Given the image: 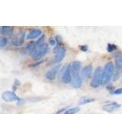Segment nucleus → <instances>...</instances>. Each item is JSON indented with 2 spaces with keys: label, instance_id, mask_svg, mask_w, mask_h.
<instances>
[{
  "label": "nucleus",
  "instance_id": "f257e3e1",
  "mask_svg": "<svg viewBox=\"0 0 122 114\" xmlns=\"http://www.w3.org/2000/svg\"><path fill=\"white\" fill-rule=\"evenodd\" d=\"M102 70L100 67H97L96 69L95 70L93 77L92 79V82L90 85L93 88H96V87H99V85H102Z\"/></svg>",
  "mask_w": 122,
  "mask_h": 114
},
{
  "label": "nucleus",
  "instance_id": "f03ea898",
  "mask_svg": "<svg viewBox=\"0 0 122 114\" xmlns=\"http://www.w3.org/2000/svg\"><path fill=\"white\" fill-rule=\"evenodd\" d=\"M1 98L5 102H14V101L21 102L22 100V99L18 97L17 95L15 94V91H11V90L4 91L2 94Z\"/></svg>",
  "mask_w": 122,
  "mask_h": 114
},
{
  "label": "nucleus",
  "instance_id": "7ed1b4c3",
  "mask_svg": "<svg viewBox=\"0 0 122 114\" xmlns=\"http://www.w3.org/2000/svg\"><path fill=\"white\" fill-rule=\"evenodd\" d=\"M47 50H48V46H47V44L44 43L43 45L40 46V47H38V49H36V50L32 53L33 58L34 59H41L42 57H43L46 54V53H47Z\"/></svg>",
  "mask_w": 122,
  "mask_h": 114
},
{
  "label": "nucleus",
  "instance_id": "20e7f679",
  "mask_svg": "<svg viewBox=\"0 0 122 114\" xmlns=\"http://www.w3.org/2000/svg\"><path fill=\"white\" fill-rule=\"evenodd\" d=\"M61 67V64H56L53 66L52 68H51L49 71H47L45 74L46 78H47L50 81H53L56 78V74L58 73L60 68Z\"/></svg>",
  "mask_w": 122,
  "mask_h": 114
},
{
  "label": "nucleus",
  "instance_id": "39448f33",
  "mask_svg": "<svg viewBox=\"0 0 122 114\" xmlns=\"http://www.w3.org/2000/svg\"><path fill=\"white\" fill-rule=\"evenodd\" d=\"M71 65H68V66L65 68L63 71V73L62 75V81L64 84H69L72 82V77L71 75Z\"/></svg>",
  "mask_w": 122,
  "mask_h": 114
},
{
  "label": "nucleus",
  "instance_id": "423d86ee",
  "mask_svg": "<svg viewBox=\"0 0 122 114\" xmlns=\"http://www.w3.org/2000/svg\"><path fill=\"white\" fill-rule=\"evenodd\" d=\"M121 106L120 104H117L116 102H112L109 103L108 104H105V106H103V110H105V112L108 113H112L114 110H116L117 109H119Z\"/></svg>",
  "mask_w": 122,
  "mask_h": 114
},
{
  "label": "nucleus",
  "instance_id": "0eeeda50",
  "mask_svg": "<svg viewBox=\"0 0 122 114\" xmlns=\"http://www.w3.org/2000/svg\"><path fill=\"white\" fill-rule=\"evenodd\" d=\"M65 55H66V49L63 47H60L55 52V56H54L55 62H60L65 57Z\"/></svg>",
  "mask_w": 122,
  "mask_h": 114
},
{
  "label": "nucleus",
  "instance_id": "6e6552de",
  "mask_svg": "<svg viewBox=\"0 0 122 114\" xmlns=\"http://www.w3.org/2000/svg\"><path fill=\"white\" fill-rule=\"evenodd\" d=\"M25 31H21V33L19 34V37H17V38H15L12 40H11V43H12L14 46L15 47H19V46H21L23 42H24V40H25Z\"/></svg>",
  "mask_w": 122,
  "mask_h": 114
},
{
  "label": "nucleus",
  "instance_id": "1a4fd4ad",
  "mask_svg": "<svg viewBox=\"0 0 122 114\" xmlns=\"http://www.w3.org/2000/svg\"><path fill=\"white\" fill-rule=\"evenodd\" d=\"M72 86L75 88H79L82 86V78L79 73L72 75Z\"/></svg>",
  "mask_w": 122,
  "mask_h": 114
},
{
  "label": "nucleus",
  "instance_id": "9d476101",
  "mask_svg": "<svg viewBox=\"0 0 122 114\" xmlns=\"http://www.w3.org/2000/svg\"><path fill=\"white\" fill-rule=\"evenodd\" d=\"M42 34V31L39 29H33L28 33L27 35V39L28 40H33L39 37Z\"/></svg>",
  "mask_w": 122,
  "mask_h": 114
},
{
  "label": "nucleus",
  "instance_id": "9b49d317",
  "mask_svg": "<svg viewBox=\"0 0 122 114\" xmlns=\"http://www.w3.org/2000/svg\"><path fill=\"white\" fill-rule=\"evenodd\" d=\"M92 66L91 65H88V66H86L82 68V76L83 78H88L90 77V75L92 73Z\"/></svg>",
  "mask_w": 122,
  "mask_h": 114
},
{
  "label": "nucleus",
  "instance_id": "f8f14e48",
  "mask_svg": "<svg viewBox=\"0 0 122 114\" xmlns=\"http://www.w3.org/2000/svg\"><path fill=\"white\" fill-rule=\"evenodd\" d=\"M81 68V62L79 61H74L71 64V72L72 74H78Z\"/></svg>",
  "mask_w": 122,
  "mask_h": 114
},
{
  "label": "nucleus",
  "instance_id": "ddd939ff",
  "mask_svg": "<svg viewBox=\"0 0 122 114\" xmlns=\"http://www.w3.org/2000/svg\"><path fill=\"white\" fill-rule=\"evenodd\" d=\"M114 65L112 62H109L107 63L105 66V68H104V72L107 73L108 75L112 76L113 73H114Z\"/></svg>",
  "mask_w": 122,
  "mask_h": 114
},
{
  "label": "nucleus",
  "instance_id": "4468645a",
  "mask_svg": "<svg viewBox=\"0 0 122 114\" xmlns=\"http://www.w3.org/2000/svg\"><path fill=\"white\" fill-rule=\"evenodd\" d=\"M1 32L4 35H11L13 33V28L9 26H3L1 28Z\"/></svg>",
  "mask_w": 122,
  "mask_h": 114
},
{
  "label": "nucleus",
  "instance_id": "2eb2a0df",
  "mask_svg": "<svg viewBox=\"0 0 122 114\" xmlns=\"http://www.w3.org/2000/svg\"><path fill=\"white\" fill-rule=\"evenodd\" d=\"M115 63H116L117 69L120 71L122 68V56H118L116 57Z\"/></svg>",
  "mask_w": 122,
  "mask_h": 114
},
{
  "label": "nucleus",
  "instance_id": "dca6fc26",
  "mask_svg": "<svg viewBox=\"0 0 122 114\" xmlns=\"http://www.w3.org/2000/svg\"><path fill=\"white\" fill-rule=\"evenodd\" d=\"M79 107H77V106H75V107H72V108H70L69 109L66 110L64 112L63 114H76L79 112Z\"/></svg>",
  "mask_w": 122,
  "mask_h": 114
},
{
  "label": "nucleus",
  "instance_id": "f3484780",
  "mask_svg": "<svg viewBox=\"0 0 122 114\" xmlns=\"http://www.w3.org/2000/svg\"><path fill=\"white\" fill-rule=\"evenodd\" d=\"M37 47V45L36 43H29L28 46H27V47H26V50L28 52H34V51H35V48Z\"/></svg>",
  "mask_w": 122,
  "mask_h": 114
},
{
  "label": "nucleus",
  "instance_id": "a211bd4d",
  "mask_svg": "<svg viewBox=\"0 0 122 114\" xmlns=\"http://www.w3.org/2000/svg\"><path fill=\"white\" fill-rule=\"evenodd\" d=\"M95 100L92 98H82L79 101V104H81V105H83V104H89V103H92V102H94Z\"/></svg>",
  "mask_w": 122,
  "mask_h": 114
},
{
  "label": "nucleus",
  "instance_id": "6ab92c4d",
  "mask_svg": "<svg viewBox=\"0 0 122 114\" xmlns=\"http://www.w3.org/2000/svg\"><path fill=\"white\" fill-rule=\"evenodd\" d=\"M117 49V47L114 44H111V43H108V47H107V50H108V52H113L114 50H115Z\"/></svg>",
  "mask_w": 122,
  "mask_h": 114
},
{
  "label": "nucleus",
  "instance_id": "aec40b11",
  "mask_svg": "<svg viewBox=\"0 0 122 114\" xmlns=\"http://www.w3.org/2000/svg\"><path fill=\"white\" fill-rule=\"evenodd\" d=\"M44 40H45V36L44 35H42L39 39L37 40V43H36V45L37 46H41V45H43L44 43Z\"/></svg>",
  "mask_w": 122,
  "mask_h": 114
},
{
  "label": "nucleus",
  "instance_id": "412c9836",
  "mask_svg": "<svg viewBox=\"0 0 122 114\" xmlns=\"http://www.w3.org/2000/svg\"><path fill=\"white\" fill-rule=\"evenodd\" d=\"M8 43V40L5 37H0V47H3L6 46Z\"/></svg>",
  "mask_w": 122,
  "mask_h": 114
},
{
  "label": "nucleus",
  "instance_id": "4be33fe9",
  "mask_svg": "<svg viewBox=\"0 0 122 114\" xmlns=\"http://www.w3.org/2000/svg\"><path fill=\"white\" fill-rule=\"evenodd\" d=\"M113 94L115 95H121L122 94V87H119V88H117L115 90H113Z\"/></svg>",
  "mask_w": 122,
  "mask_h": 114
},
{
  "label": "nucleus",
  "instance_id": "5701e85b",
  "mask_svg": "<svg viewBox=\"0 0 122 114\" xmlns=\"http://www.w3.org/2000/svg\"><path fill=\"white\" fill-rule=\"evenodd\" d=\"M79 48H80V49H81V50H82V52H87V50H88V47H87L86 45L80 46Z\"/></svg>",
  "mask_w": 122,
  "mask_h": 114
},
{
  "label": "nucleus",
  "instance_id": "b1692460",
  "mask_svg": "<svg viewBox=\"0 0 122 114\" xmlns=\"http://www.w3.org/2000/svg\"><path fill=\"white\" fill-rule=\"evenodd\" d=\"M49 43L50 44H51V46H55L57 43H56V40H54V39H51L49 40Z\"/></svg>",
  "mask_w": 122,
  "mask_h": 114
},
{
  "label": "nucleus",
  "instance_id": "393cba45",
  "mask_svg": "<svg viewBox=\"0 0 122 114\" xmlns=\"http://www.w3.org/2000/svg\"><path fill=\"white\" fill-rule=\"evenodd\" d=\"M65 111H66V108H63V109H61L60 110H59V111L58 112H57L56 114H61V113H63V112H65Z\"/></svg>",
  "mask_w": 122,
  "mask_h": 114
},
{
  "label": "nucleus",
  "instance_id": "a878e982",
  "mask_svg": "<svg viewBox=\"0 0 122 114\" xmlns=\"http://www.w3.org/2000/svg\"><path fill=\"white\" fill-rule=\"evenodd\" d=\"M113 87H114L113 86H108V89H109V90L112 89H112H113Z\"/></svg>",
  "mask_w": 122,
  "mask_h": 114
}]
</instances>
